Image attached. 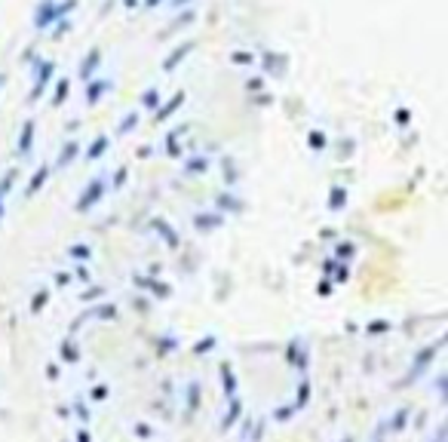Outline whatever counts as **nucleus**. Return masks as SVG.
<instances>
[{"instance_id":"obj_28","label":"nucleus","mask_w":448,"mask_h":442,"mask_svg":"<svg viewBox=\"0 0 448 442\" xmlns=\"http://www.w3.org/2000/svg\"><path fill=\"white\" fill-rule=\"evenodd\" d=\"M135 123H138V114H129V117H126V120L120 123V132H126V129H132V126H135Z\"/></svg>"},{"instance_id":"obj_13","label":"nucleus","mask_w":448,"mask_h":442,"mask_svg":"<svg viewBox=\"0 0 448 442\" xmlns=\"http://www.w3.org/2000/svg\"><path fill=\"white\" fill-rule=\"evenodd\" d=\"M218 209H224V212H240L242 203H240L237 197H230V194H221L218 197Z\"/></svg>"},{"instance_id":"obj_12","label":"nucleus","mask_w":448,"mask_h":442,"mask_svg":"<svg viewBox=\"0 0 448 442\" xmlns=\"http://www.w3.org/2000/svg\"><path fill=\"white\" fill-rule=\"evenodd\" d=\"M154 227H157L160 234H163V239H166L169 246H178V237H175V230H172V227H169L163 218H154Z\"/></svg>"},{"instance_id":"obj_4","label":"nucleus","mask_w":448,"mask_h":442,"mask_svg":"<svg viewBox=\"0 0 448 442\" xmlns=\"http://www.w3.org/2000/svg\"><path fill=\"white\" fill-rule=\"evenodd\" d=\"M221 387H224L227 396H237V378H233L230 362H221Z\"/></svg>"},{"instance_id":"obj_17","label":"nucleus","mask_w":448,"mask_h":442,"mask_svg":"<svg viewBox=\"0 0 448 442\" xmlns=\"http://www.w3.org/2000/svg\"><path fill=\"white\" fill-rule=\"evenodd\" d=\"M181 99H184V95L178 92V95H175V99H172V102L166 104V108H163V111L157 114V120H166V117H169V114H175V111H178V104H181Z\"/></svg>"},{"instance_id":"obj_20","label":"nucleus","mask_w":448,"mask_h":442,"mask_svg":"<svg viewBox=\"0 0 448 442\" xmlns=\"http://www.w3.org/2000/svg\"><path fill=\"white\" fill-rule=\"evenodd\" d=\"M209 169V160L206 157H193V163H188V172L193 175V172H206Z\"/></svg>"},{"instance_id":"obj_31","label":"nucleus","mask_w":448,"mask_h":442,"mask_svg":"<svg viewBox=\"0 0 448 442\" xmlns=\"http://www.w3.org/2000/svg\"><path fill=\"white\" fill-rule=\"evenodd\" d=\"M92 399H108V387H104V384L92 387Z\"/></svg>"},{"instance_id":"obj_33","label":"nucleus","mask_w":448,"mask_h":442,"mask_svg":"<svg viewBox=\"0 0 448 442\" xmlns=\"http://www.w3.org/2000/svg\"><path fill=\"white\" fill-rule=\"evenodd\" d=\"M328 292H332V280L323 276V283H319V295H328Z\"/></svg>"},{"instance_id":"obj_36","label":"nucleus","mask_w":448,"mask_h":442,"mask_svg":"<svg viewBox=\"0 0 448 442\" xmlns=\"http://www.w3.org/2000/svg\"><path fill=\"white\" fill-rule=\"evenodd\" d=\"M77 442H92V439H89V433H86V430H77Z\"/></svg>"},{"instance_id":"obj_32","label":"nucleus","mask_w":448,"mask_h":442,"mask_svg":"<svg viewBox=\"0 0 448 442\" xmlns=\"http://www.w3.org/2000/svg\"><path fill=\"white\" fill-rule=\"evenodd\" d=\"M123 181H126V166L114 172V187H123Z\"/></svg>"},{"instance_id":"obj_16","label":"nucleus","mask_w":448,"mask_h":442,"mask_svg":"<svg viewBox=\"0 0 448 442\" xmlns=\"http://www.w3.org/2000/svg\"><path fill=\"white\" fill-rule=\"evenodd\" d=\"M62 357H65L68 362H77V359H80V350L74 347V341H71V338H68V341L62 344Z\"/></svg>"},{"instance_id":"obj_27","label":"nucleus","mask_w":448,"mask_h":442,"mask_svg":"<svg viewBox=\"0 0 448 442\" xmlns=\"http://www.w3.org/2000/svg\"><path fill=\"white\" fill-rule=\"evenodd\" d=\"M384 329H390V323H368V335H381Z\"/></svg>"},{"instance_id":"obj_11","label":"nucleus","mask_w":448,"mask_h":442,"mask_svg":"<svg viewBox=\"0 0 448 442\" xmlns=\"http://www.w3.org/2000/svg\"><path fill=\"white\" fill-rule=\"evenodd\" d=\"M193 224H197V230L206 234V230H215L221 224V215H197V218H193Z\"/></svg>"},{"instance_id":"obj_30","label":"nucleus","mask_w":448,"mask_h":442,"mask_svg":"<svg viewBox=\"0 0 448 442\" xmlns=\"http://www.w3.org/2000/svg\"><path fill=\"white\" fill-rule=\"evenodd\" d=\"M95 62H99V52H92L89 59H86V65H83V77H86V74H89V71L95 68Z\"/></svg>"},{"instance_id":"obj_1","label":"nucleus","mask_w":448,"mask_h":442,"mask_svg":"<svg viewBox=\"0 0 448 442\" xmlns=\"http://www.w3.org/2000/svg\"><path fill=\"white\" fill-rule=\"evenodd\" d=\"M104 190H108V178H104V175H95V178L89 181V185H86V190H83V194L77 197L74 209H77V212H89V209H92V206H95V203H99V200L104 197Z\"/></svg>"},{"instance_id":"obj_7","label":"nucleus","mask_w":448,"mask_h":442,"mask_svg":"<svg viewBox=\"0 0 448 442\" xmlns=\"http://www.w3.org/2000/svg\"><path fill=\"white\" fill-rule=\"evenodd\" d=\"M240 415H242V402H240L237 396H230V411H227V415H224L221 427H224V430H230V427H233V424H237V421H240Z\"/></svg>"},{"instance_id":"obj_37","label":"nucleus","mask_w":448,"mask_h":442,"mask_svg":"<svg viewBox=\"0 0 448 442\" xmlns=\"http://www.w3.org/2000/svg\"><path fill=\"white\" fill-rule=\"evenodd\" d=\"M74 411H77V415H80V418H83V421H89V411H86V408H83V406H77V408H74Z\"/></svg>"},{"instance_id":"obj_9","label":"nucleus","mask_w":448,"mask_h":442,"mask_svg":"<svg viewBox=\"0 0 448 442\" xmlns=\"http://www.w3.org/2000/svg\"><path fill=\"white\" fill-rule=\"evenodd\" d=\"M77 151H80V145H77V141H68V145L62 148V153H58V169L71 166V163H74V157H77Z\"/></svg>"},{"instance_id":"obj_6","label":"nucleus","mask_w":448,"mask_h":442,"mask_svg":"<svg viewBox=\"0 0 448 442\" xmlns=\"http://www.w3.org/2000/svg\"><path fill=\"white\" fill-rule=\"evenodd\" d=\"M13 181H16V169H6L3 172V175H0V218H3V197L9 194V190H13Z\"/></svg>"},{"instance_id":"obj_29","label":"nucleus","mask_w":448,"mask_h":442,"mask_svg":"<svg viewBox=\"0 0 448 442\" xmlns=\"http://www.w3.org/2000/svg\"><path fill=\"white\" fill-rule=\"evenodd\" d=\"M65 95H68V83L62 80V83H58V92H55V99H52V102H55V104H62V102H65Z\"/></svg>"},{"instance_id":"obj_21","label":"nucleus","mask_w":448,"mask_h":442,"mask_svg":"<svg viewBox=\"0 0 448 442\" xmlns=\"http://www.w3.org/2000/svg\"><path fill=\"white\" fill-rule=\"evenodd\" d=\"M46 298H50V292H46V289H40V292H37V295H34V301H31V310H34V313H37V310H43Z\"/></svg>"},{"instance_id":"obj_26","label":"nucleus","mask_w":448,"mask_h":442,"mask_svg":"<svg viewBox=\"0 0 448 442\" xmlns=\"http://www.w3.org/2000/svg\"><path fill=\"white\" fill-rule=\"evenodd\" d=\"M157 102H160V95H157V89L144 92V104H148V108H157Z\"/></svg>"},{"instance_id":"obj_25","label":"nucleus","mask_w":448,"mask_h":442,"mask_svg":"<svg viewBox=\"0 0 448 442\" xmlns=\"http://www.w3.org/2000/svg\"><path fill=\"white\" fill-rule=\"evenodd\" d=\"M197 408V384H190L188 387V411Z\"/></svg>"},{"instance_id":"obj_14","label":"nucleus","mask_w":448,"mask_h":442,"mask_svg":"<svg viewBox=\"0 0 448 442\" xmlns=\"http://www.w3.org/2000/svg\"><path fill=\"white\" fill-rule=\"evenodd\" d=\"M353 255H356V246H353V243H338V249H335V258H338L341 264H347Z\"/></svg>"},{"instance_id":"obj_23","label":"nucleus","mask_w":448,"mask_h":442,"mask_svg":"<svg viewBox=\"0 0 448 442\" xmlns=\"http://www.w3.org/2000/svg\"><path fill=\"white\" fill-rule=\"evenodd\" d=\"M224 178H227V185H233V181H237V166H233L230 160H224Z\"/></svg>"},{"instance_id":"obj_18","label":"nucleus","mask_w":448,"mask_h":442,"mask_svg":"<svg viewBox=\"0 0 448 442\" xmlns=\"http://www.w3.org/2000/svg\"><path fill=\"white\" fill-rule=\"evenodd\" d=\"M104 89H108V83H102V80H99V83H92V86H89V92H86L89 104H95V102H99V95H102Z\"/></svg>"},{"instance_id":"obj_35","label":"nucleus","mask_w":448,"mask_h":442,"mask_svg":"<svg viewBox=\"0 0 448 442\" xmlns=\"http://www.w3.org/2000/svg\"><path fill=\"white\" fill-rule=\"evenodd\" d=\"M68 283H71V276H68V273H58L55 276V286H68Z\"/></svg>"},{"instance_id":"obj_38","label":"nucleus","mask_w":448,"mask_h":442,"mask_svg":"<svg viewBox=\"0 0 448 442\" xmlns=\"http://www.w3.org/2000/svg\"><path fill=\"white\" fill-rule=\"evenodd\" d=\"M341 442H353V439H350V436H344V439H341Z\"/></svg>"},{"instance_id":"obj_22","label":"nucleus","mask_w":448,"mask_h":442,"mask_svg":"<svg viewBox=\"0 0 448 442\" xmlns=\"http://www.w3.org/2000/svg\"><path fill=\"white\" fill-rule=\"evenodd\" d=\"M310 148H313V151L326 148V136H323V132H310Z\"/></svg>"},{"instance_id":"obj_2","label":"nucleus","mask_w":448,"mask_h":442,"mask_svg":"<svg viewBox=\"0 0 448 442\" xmlns=\"http://www.w3.org/2000/svg\"><path fill=\"white\" fill-rule=\"evenodd\" d=\"M46 178H50V166H40L34 172V178L25 185V197H34V194H40V187L46 185Z\"/></svg>"},{"instance_id":"obj_10","label":"nucleus","mask_w":448,"mask_h":442,"mask_svg":"<svg viewBox=\"0 0 448 442\" xmlns=\"http://www.w3.org/2000/svg\"><path fill=\"white\" fill-rule=\"evenodd\" d=\"M138 286H141V289H151L157 298H169V295H172V289H169V286H163L160 280H144V276H141Z\"/></svg>"},{"instance_id":"obj_15","label":"nucleus","mask_w":448,"mask_h":442,"mask_svg":"<svg viewBox=\"0 0 448 442\" xmlns=\"http://www.w3.org/2000/svg\"><path fill=\"white\" fill-rule=\"evenodd\" d=\"M68 252H71V258H74V261H89V255H92L86 243H80V246H71Z\"/></svg>"},{"instance_id":"obj_3","label":"nucleus","mask_w":448,"mask_h":442,"mask_svg":"<svg viewBox=\"0 0 448 442\" xmlns=\"http://www.w3.org/2000/svg\"><path fill=\"white\" fill-rule=\"evenodd\" d=\"M344 206H347V187L344 185H335L332 194H328V209H332V212H341Z\"/></svg>"},{"instance_id":"obj_8","label":"nucleus","mask_w":448,"mask_h":442,"mask_svg":"<svg viewBox=\"0 0 448 442\" xmlns=\"http://www.w3.org/2000/svg\"><path fill=\"white\" fill-rule=\"evenodd\" d=\"M108 145H111V141L104 138V136H99V138H95L92 145H89V151H86V163H95V160H99L104 151H108Z\"/></svg>"},{"instance_id":"obj_24","label":"nucleus","mask_w":448,"mask_h":442,"mask_svg":"<svg viewBox=\"0 0 448 442\" xmlns=\"http://www.w3.org/2000/svg\"><path fill=\"white\" fill-rule=\"evenodd\" d=\"M212 347H215V338H206V341L193 344V353H197V357H200V353H206V350H212Z\"/></svg>"},{"instance_id":"obj_39","label":"nucleus","mask_w":448,"mask_h":442,"mask_svg":"<svg viewBox=\"0 0 448 442\" xmlns=\"http://www.w3.org/2000/svg\"><path fill=\"white\" fill-rule=\"evenodd\" d=\"M0 83H3V80H0Z\"/></svg>"},{"instance_id":"obj_5","label":"nucleus","mask_w":448,"mask_h":442,"mask_svg":"<svg viewBox=\"0 0 448 442\" xmlns=\"http://www.w3.org/2000/svg\"><path fill=\"white\" fill-rule=\"evenodd\" d=\"M31 145H34V120H28L25 126H22V138H18V153H22V157H28Z\"/></svg>"},{"instance_id":"obj_34","label":"nucleus","mask_w":448,"mask_h":442,"mask_svg":"<svg viewBox=\"0 0 448 442\" xmlns=\"http://www.w3.org/2000/svg\"><path fill=\"white\" fill-rule=\"evenodd\" d=\"M135 436L148 439V436H151V427H148V424H138V427H135Z\"/></svg>"},{"instance_id":"obj_19","label":"nucleus","mask_w":448,"mask_h":442,"mask_svg":"<svg viewBox=\"0 0 448 442\" xmlns=\"http://www.w3.org/2000/svg\"><path fill=\"white\" fill-rule=\"evenodd\" d=\"M405 424H408V408H402V411H399V415L393 418V433H402Z\"/></svg>"}]
</instances>
